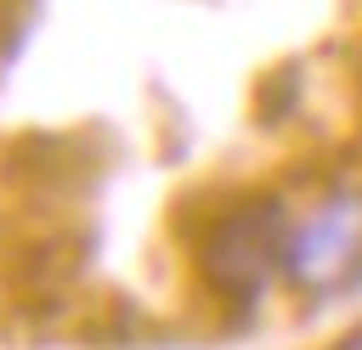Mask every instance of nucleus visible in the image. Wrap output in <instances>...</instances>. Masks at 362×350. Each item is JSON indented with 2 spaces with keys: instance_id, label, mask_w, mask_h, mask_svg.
<instances>
[{
  "instance_id": "1",
  "label": "nucleus",
  "mask_w": 362,
  "mask_h": 350,
  "mask_svg": "<svg viewBox=\"0 0 362 350\" xmlns=\"http://www.w3.org/2000/svg\"><path fill=\"white\" fill-rule=\"evenodd\" d=\"M356 237H362V198H339V203H328V209L294 237L288 271L305 277V282H328V277H339L345 260L356 254Z\"/></svg>"
},
{
  "instance_id": "2",
  "label": "nucleus",
  "mask_w": 362,
  "mask_h": 350,
  "mask_svg": "<svg viewBox=\"0 0 362 350\" xmlns=\"http://www.w3.org/2000/svg\"><path fill=\"white\" fill-rule=\"evenodd\" d=\"M272 215H238L226 220V231L209 243V265L232 294H255L266 265H272Z\"/></svg>"
}]
</instances>
